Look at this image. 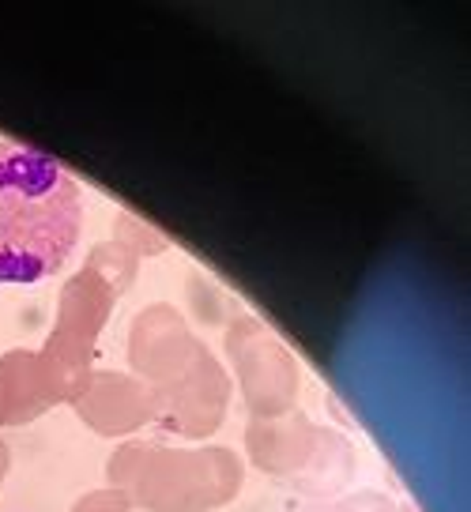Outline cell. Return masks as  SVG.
Here are the masks:
<instances>
[{
    "instance_id": "6da1fadb",
    "label": "cell",
    "mask_w": 471,
    "mask_h": 512,
    "mask_svg": "<svg viewBox=\"0 0 471 512\" xmlns=\"http://www.w3.org/2000/svg\"><path fill=\"white\" fill-rule=\"evenodd\" d=\"M83 230V196L61 162L0 140V283H38L65 268Z\"/></svg>"
},
{
    "instance_id": "7a4b0ae2",
    "label": "cell",
    "mask_w": 471,
    "mask_h": 512,
    "mask_svg": "<svg viewBox=\"0 0 471 512\" xmlns=\"http://www.w3.org/2000/svg\"><path fill=\"white\" fill-rule=\"evenodd\" d=\"M106 479L140 512H212L238 497L245 464L234 448H170L159 441H125L114 448Z\"/></svg>"
},
{
    "instance_id": "3957f363",
    "label": "cell",
    "mask_w": 471,
    "mask_h": 512,
    "mask_svg": "<svg viewBox=\"0 0 471 512\" xmlns=\"http://www.w3.org/2000/svg\"><path fill=\"white\" fill-rule=\"evenodd\" d=\"M136 279H140V256L110 238L98 241L80 272L61 287L53 332L38 354L65 403L76 400L87 377L95 373L98 336L114 313V305L121 302V294L136 287Z\"/></svg>"
},
{
    "instance_id": "277c9868",
    "label": "cell",
    "mask_w": 471,
    "mask_h": 512,
    "mask_svg": "<svg viewBox=\"0 0 471 512\" xmlns=\"http://www.w3.org/2000/svg\"><path fill=\"white\" fill-rule=\"evenodd\" d=\"M227 358L234 366L249 418H276L294 411L302 369L291 347L257 317H234L227 328Z\"/></svg>"
},
{
    "instance_id": "5b68a950",
    "label": "cell",
    "mask_w": 471,
    "mask_h": 512,
    "mask_svg": "<svg viewBox=\"0 0 471 512\" xmlns=\"http://www.w3.org/2000/svg\"><path fill=\"white\" fill-rule=\"evenodd\" d=\"M204 343L193 336L189 320L174 305L155 302L140 309L129 324V366L132 377L155 392H166L193 369Z\"/></svg>"
},
{
    "instance_id": "8992f818",
    "label": "cell",
    "mask_w": 471,
    "mask_h": 512,
    "mask_svg": "<svg viewBox=\"0 0 471 512\" xmlns=\"http://www.w3.org/2000/svg\"><path fill=\"white\" fill-rule=\"evenodd\" d=\"M230 392L234 388H230L223 362L204 347V351L196 354L193 369L174 388L155 392L159 396L155 426L178 433V437H189V441H204V437H212L223 426L230 407Z\"/></svg>"
},
{
    "instance_id": "52a82bcc",
    "label": "cell",
    "mask_w": 471,
    "mask_h": 512,
    "mask_svg": "<svg viewBox=\"0 0 471 512\" xmlns=\"http://www.w3.org/2000/svg\"><path fill=\"white\" fill-rule=\"evenodd\" d=\"M72 407L83 418V426L95 430L98 437H129L159 418L155 388L136 381L132 373H114V369L91 373Z\"/></svg>"
},
{
    "instance_id": "ba28073f",
    "label": "cell",
    "mask_w": 471,
    "mask_h": 512,
    "mask_svg": "<svg viewBox=\"0 0 471 512\" xmlns=\"http://www.w3.org/2000/svg\"><path fill=\"white\" fill-rule=\"evenodd\" d=\"M317 430L321 426L309 415H302L298 407L276 418H249V426H245V452H249V460H253L257 471L291 482L306 467L309 456H313Z\"/></svg>"
},
{
    "instance_id": "9c48e42d",
    "label": "cell",
    "mask_w": 471,
    "mask_h": 512,
    "mask_svg": "<svg viewBox=\"0 0 471 512\" xmlns=\"http://www.w3.org/2000/svg\"><path fill=\"white\" fill-rule=\"evenodd\" d=\"M57 403L65 400L49 377L42 354L27 351V347L0 354V430L27 426L46 411H53Z\"/></svg>"
},
{
    "instance_id": "30bf717a",
    "label": "cell",
    "mask_w": 471,
    "mask_h": 512,
    "mask_svg": "<svg viewBox=\"0 0 471 512\" xmlns=\"http://www.w3.org/2000/svg\"><path fill=\"white\" fill-rule=\"evenodd\" d=\"M355 448L340 430H317V448L306 460V467L291 479V486L302 497H336L343 486L355 479Z\"/></svg>"
},
{
    "instance_id": "8fae6325",
    "label": "cell",
    "mask_w": 471,
    "mask_h": 512,
    "mask_svg": "<svg viewBox=\"0 0 471 512\" xmlns=\"http://www.w3.org/2000/svg\"><path fill=\"white\" fill-rule=\"evenodd\" d=\"M114 241H121V245H125L129 253L140 256V260H144V256H163L166 249H170V241H166L155 226L140 223L129 211H121L114 219Z\"/></svg>"
},
{
    "instance_id": "7c38bea8",
    "label": "cell",
    "mask_w": 471,
    "mask_h": 512,
    "mask_svg": "<svg viewBox=\"0 0 471 512\" xmlns=\"http://www.w3.org/2000/svg\"><path fill=\"white\" fill-rule=\"evenodd\" d=\"M325 512H400V505L381 490H355V494L332 501Z\"/></svg>"
},
{
    "instance_id": "4fadbf2b",
    "label": "cell",
    "mask_w": 471,
    "mask_h": 512,
    "mask_svg": "<svg viewBox=\"0 0 471 512\" xmlns=\"http://www.w3.org/2000/svg\"><path fill=\"white\" fill-rule=\"evenodd\" d=\"M72 512H136L132 509V501L121 490H114V486H106V490H91V494H83L76 505H72Z\"/></svg>"
},
{
    "instance_id": "5bb4252c",
    "label": "cell",
    "mask_w": 471,
    "mask_h": 512,
    "mask_svg": "<svg viewBox=\"0 0 471 512\" xmlns=\"http://www.w3.org/2000/svg\"><path fill=\"white\" fill-rule=\"evenodd\" d=\"M8 467H12V452H8V445L0 441V486H4V479H8Z\"/></svg>"
},
{
    "instance_id": "9a60e30c",
    "label": "cell",
    "mask_w": 471,
    "mask_h": 512,
    "mask_svg": "<svg viewBox=\"0 0 471 512\" xmlns=\"http://www.w3.org/2000/svg\"><path fill=\"white\" fill-rule=\"evenodd\" d=\"M321 512H325V509H321Z\"/></svg>"
}]
</instances>
